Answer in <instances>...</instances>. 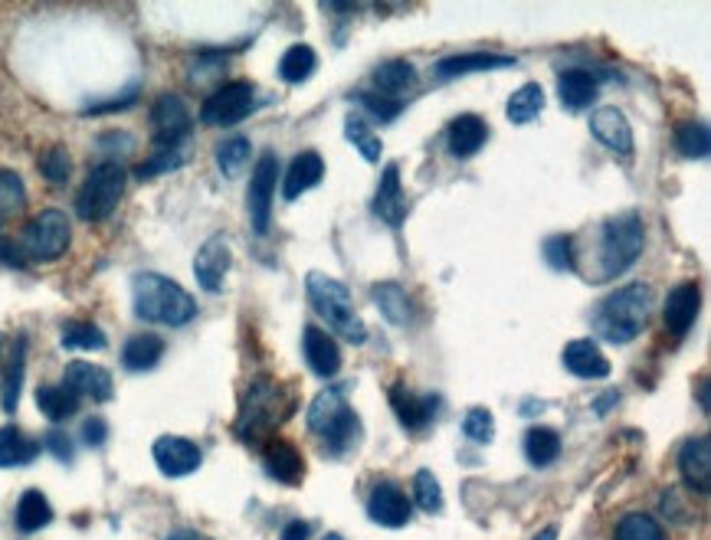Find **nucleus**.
Wrapping results in <instances>:
<instances>
[{
  "instance_id": "37",
  "label": "nucleus",
  "mask_w": 711,
  "mask_h": 540,
  "mask_svg": "<svg viewBox=\"0 0 711 540\" xmlns=\"http://www.w3.org/2000/svg\"><path fill=\"white\" fill-rule=\"evenodd\" d=\"M370 295H374L377 308L387 315L390 325H407L410 308H407V295H404V288H400L397 282H377Z\"/></svg>"
},
{
  "instance_id": "34",
  "label": "nucleus",
  "mask_w": 711,
  "mask_h": 540,
  "mask_svg": "<svg viewBox=\"0 0 711 540\" xmlns=\"http://www.w3.org/2000/svg\"><path fill=\"white\" fill-rule=\"evenodd\" d=\"M541 109H545V89H541L538 82H528V85H521V89L508 99L505 115H508L511 125H528L531 119L541 115Z\"/></svg>"
},
{
  "instance_id": "48",
  "label": "nucleus",
  "mask_w": 711,
  "mask_h": 540,
  "mask_svg": "<svg viewBox=\"0 0 711 540\" xmlns=\"http://www.w3.org/2000/svg\"><path fill=\"white\" fill-rule=\"evenodd\" d=\"M355 102L357 105H364L374 119H380V122H394L400 112H404V105L400 102H394V99H384V95H377V92H355Z\"/></svg>"
},
{
  "instance_id": "42",
  "label": "nucleus",
  "mask_w": 711,
  "mask_h": 540,
  "mask_svg": "<svg viewBox=\"0 0 711 540\" xmlns=\"http://www.w3.org/2000/svg\"><path fill=\"white\" fill-rule=\"evenodd\" d=\"M617 540H666L662 528L649 514H627L617 524Z\"/></svg>"
},
{
  "instance_id": "29",
  "label": "nucleus",
  "mask_w": 711,
  "mask_h": 540,
  "mask_svg": "<svg viewBox=\"0 0 711 540\" xmlns=\"http://www.w3.org/2000/svg\"><path fill=\"white\" fill-rule=\"evenodd\" d=\"M515 67V57H501V53H456L436 63V72L443 79H459L469 72H489V69H508Z\"/></svg>"
},
{
  "instance_id": "23",
  "label": "nucleus",
  "mask_w": 711,
  "mask_h": 540,
  "mask_svg": "<svg viewBox=\"0 0 711 540\" xmlns=\"http://www.w3.org/2000/svg\"><path fill=\"white\" fill-rule=\"evenodd\" d=\"M325 177V161L318 151H302L295 154V161L288 164L283 181V197L285 201H298L305 191H312L318 181Z\"/></svg>"
},
{
  "instance_id": "12",
  "label": "nucleus",
  "mask_w": 711,
  "mask_h": 540,
  "mask_svg": "<svg viewBox=\"0 0 711 540\" xmlns=\"http://www.w3.org/2000/svg\"><path fill=\"white\" fill-rule=\"evenodd\" d=\"M154 456V466L167 478H184V475L197 472L204 456H201V446L184 439V436H161L151 449Z\"/></svg>"
},
{
  "instance_id": "8",
  "label": "nucleus",
  "mask_w": 711,
  "mask_h": 540,
  "mask_svg": "<svg viewBox=\"0 0 711 540\" xmlns=\"http://www.w3.org/2000/svg\"><path fill=\"white\" fill-rule=\"evenodd\" d=\"M276 400H280L276 384L266 380V377H260V380L246 390V397H243L236 436L246 439V442H256V439H263L276 422H283V419H280V409H276Z\"/></svg>"
},
{
  "instance_id": "45",
  "label": "nucleus",
  "mask_w": 711,
  "mask_h": 540,
  "mask_svg": "<svg viewBox=\"0 0 711 540\" xmlns=\"http://www.w3.org/2000/svg\"><path fill=\"white\" fill-rule=\"evenodd\" d=\"M414 498H417V505L427 514H439L443 511V488H439L436 475L427 472V469L414 475Z\"/></svg>"
},
{
  "instance_id": "31",
  "label": "nucleus",
  "mask_w": 711,
  "mask_h": 540,
  "mask_svg": "<svg viewBox=\"0 0 711 540\" xmlns=\"http://www.w3.org/2000/svg\"><path fill=\"white\" fill-rule=\"evenodd\" d=\"M561 456V436L548 426H531L525 432V459L535 466V469H548L555 466Z\"/></svg>"
},
{
  "instance_id": "1",
  "label": "nucleus",
  "mask_w": 711,
  "mask_h": 540,
  "mask_svg": "<svg viewBox=\"0 0 711 540\" xmlns=\"http://www.w3.org/2000/svg\"><path fill=\"white\" fill-rule=\"evenodd\" d=\"M593 256H587L590 269L583 272L590 282H613L617 275L633 269L642 253V220L640 213L627 210L607 216L593 233Z\"/></svg>"
},
{
  "instance_id": "52",
  "label": "nucleus",
  "mask_w": 711,
  "mask_h": 540,
  "mask_svg": "<svg viewBox=\"0 0 711 540\" xmlns=\"http://www.w3.org/2000/svg\"><path fill=\"white\" fill-rule=\"evenodd\" d=\"M23 259H27V256H23V249H20L13 240L0 236V263H3V266H13V269H20V266H23Z\"/></svg>"
},
{
  "instance_id": "13",
  "label": "nucleus",
  "mask_w": 711,
  "mask_h": 540,
  "mask_svg": "<svg viewBox=\"0 0 711 540\" xmlns=\"http://www.w3.org/2000/svg\"><path fill=\"white\" fill-rule=\"evenodd\" d=\"M410 514H414V505L394 481H380L367 498V518L380 528H407Z\"/></svg>"
},
{
  "instance_id": "22",
  "label": "nucleus",
  "mask_w": 711,
  "mask_h": 540,
  "mask_svg": "<svg viewBox=\"0 0 711 540\" xmlns=\"http://www.w3.org/2000/svg\"><path fill=\"white\" fill-rule=\"evenodd\" d=\"M565 367H568L573 377H580V380H603V377H610V360H607V354L593 344L590 338H580V340H570L568 347H565Z\"/></svg>"
},
{
  "instance_id": "20",
  "label": "nucleus",
  "mask_w": 711,
  "mask_h": 540,
  "mask_svg": "<svg viewBox=\"0 0 711 540\" xmlns=\"http://www.w3.org/2000/svg\"><path fill=\"white\" fill-rule=\"evenodd\" d=\"M374 216L384 220L387 226H400L407 220V201H404V187H400V167L387 164L374 194Z\"/></svg>"
},
{
  "instance_id": "25",
  "label": "nucleus",
  "mask_w": 711,
  "mask_h": 540,
  "mask_svg": "<svg viewBox=\"0 0 711 540\" xmlns=\"http://www.w3.org/2000/svg\"><path fill=\"white\" fill-rule=\"evenodd\" d=\"M486 141H489V125L479 115H459L449 125V137H446L453 157H473L483 151Z\"/></svg>"
},
{
  "instance_id": "47",
  "label": "nucleus",
  "mask_w": 711,
  "mask_h": 540,
  "mask_svg": "<svg viewBox=\"0 0 711 540\" xmlns=\"http://www.w3.org/2000/svg\"><path fill=\"white\" fill-rule=\"evenodd\" d=\"M40 171H43V177H47L50 184L63 187V184L70 181V174H72L70 154H67L63 147H50V151H47V154L40 157Z\"/></svg>"
},
{
  "instance_id": "44",
  "label": "nucleus",
  "mask_w": 711,
  "mask_h": 540,
  "mask_svg": "<svg viewBox=\"0 0 711 540\" xmlns=\"http://www.w3.org/2000/svg\"><path fill=\"white\" fill-rule=\"evenodd\" d=\"M545 259L555 272L577 269V243H573V236H551L545 243Z\"/></svg>"
},
{
  "instance_id": "2",
  "label": "nucleus",
  "mask_w": 711,
  "mask_h": 540,
  "mask_svg": "<svg viewBox=\"0 0 711 540\" xmlns=\"http://www.w3.org/2000/svg\"><path fill=\"white\" fill-rule=\"evenodd\" d=\"M652 312V288L633 282L627 288L610 292L603 302H597L593 308V332L610 344H630L642 335L646 322Z\"/></svg>"
},
{
  "instance_id": "39",
  "label": "nucleus",
  "mask_w": 711,
  "mask_h": 540,
  "mask_svg": "<svg viewBox=\"0 0 711 540\" xmlns=\"http://www.w3.org/2000/svg\"><path fill=\"white\" fill-rule=\"evenodd\" d=\"M250 141L240 135L226 137V141H220L216 144V167L226 174V177H236L243 167H246V161H250Z\"/></svg>"
},
{
  "instance_id": "18",
  "label": "nucleus",
  "mask_w": 711,
  "mask_h": 540,
  "mask_svg": "<svg viewBox=\"0 0 711 540\" xmlns=\"http://www.w3.org/2000/svg\"><path fill=\"white\" fill-rule=\"evenodd\" d=\"M302 354H305V364L312 367L315 377H335L342 370V350L335 338L328 332H322L318 325H308L302 332Z\"/></svg>"
},
{
  "instance_id": "4",
  "label": "nucleus",
  "mask_w": 711,
  "mask_h": 540,
  "mask_svg": "<svg viewBox=\"0 0 711 540\" xmlns=\"http://www.w3.org/2000/svg\"><path fill=\"white\" fill-rule=\"evenodd\" d=\"M308 429L325 442V456H345L357 449L360 442V422H357V412L345 400V390L332 387V390H322L312 406H308Z\"/></svg>"
},
{
  "instance_id": "11",
  "label": "nucleus",
  "mask_w": 711,
  "mask_h": 540,
  "mask_svg": "<svg viewBox=\"0 0 711 540\" xmlns=\"http://www.w3.org/2000/svg\"><path fill=\"white\" fill-rule=\"evenodd\" d=\"M151 125H154V144L164 151H177V144L191 135V112L181 102V95H158L151 109Z\"/></svg>"
},
{
  "instance_id": "16",
  "label": "nucleus",
  "mask_w": 711,
  "mask_h": 540,
  "mask_svg": "<svg viewBox=\"0 0 711 540\" xmlns=\"http://www.w3.org/2000/svg\"><path fill=\"white\" fill-rule=\"evenodd\" d=\"M63 387L72 390L75 397H89L95 404H105L112 400V374L99 364H85V360H72L67 364V374H63Z\"/></svg>"
},
{
  "instance_id": "21",
  "label": "nucleus",
  "mask_w": 711,
  "mask_h": 540,
  "mask_svg": "<svg viewBox=\"0 0 711 540\" xmlns=\"http://www.w3.org/2000/svg\"><path fill=\"white\" fill-rule=\"evenodd\" d=\"M679 472L685 478V485L699 495L711 491V442L709 436L689 439L679 449Z\"/></svg>"
},
{
  "instance_id": "3",
  "label": "nucleus",
  "mask_w": 711,
  "mask_h": 540,
  "mask_svg": "<svg viewBox=\"0 0 711 540\" xmlns=\"http://www.w3.org/2000/svg\"><path fill=\"white\" fill-rule=\"evenodd\" d=\"M132 298H135V318L167 325V328H184L197 315V302L167 275L158 272H139L132 282Z\"/></svg>"
},
{
  "instance_id": "43",
  "label": "nucleus",
  "mask_w": 711,
  "mask_h": 540,
  "mask_svg": "<svg viewBox=\"0 0 711 540\" xmlns=\"http://www.w3.org/2000/svg\"><path fill=\"white\" fill-rule=\"evenodd\" d=\"M23 203H27V187H23L20 174L0 167V220L23 210Z\"/></svg>"
},
{
  "instance_id": "33",
  "label": "nucleus",
  "mask_w": 711,
  "mask_h": 540,
  "mask_svg": "<svg viewBox=\"0 0 711 540\" xmlns=\"http://www.w3.org/2000/svg\"><path fill=\"white\" fill-rule=\"evenodd\" d=\"M161 357H164V340L158 338V335H135V338H129V344L122 347V364L129 370H135V374L151 370Z\"/></svg>"
},
{
  "instance_id": "54",
  "label": "nucleus",
  "mask_w": 711,
  "mask_h": 540,
  "mask_svg": "<svg viewBox=\"0 0 711 540\" xmlns=\"http://www.w3.org/2000/svg\"><path fill=\"white\" fill-rule=\"evenodd\" d=\"M312 534V524H305V521H292V524H285L283 538L280 540H308Z\"/></svg>"
},
{
  "instance_id": "35",
  "label": "nucleus",
  "mask_w": 711,
  "mask_h": 540,
  "mask_svg": "<svg viewBox=\"0 0 711 540\" xmlns=\"http://www.w3.org/2000/svg\"><path fill=\"white\" fill-rule=\"evenodd\" d=\"M315 67H318L315 50L305 47V43H295V47L285 50L283 60H280V75H283V82H288V85H298V82H305L315 72Z\"/></svg>"
},
{
  "instance_id": "10",
  "label": "nucleus",
  "mask_w": 711,
  "mask_h": 540,
  "mask_svg": "<svg viewBox=\"0 0 711 540\" xmlns=\"http://www.w3.org/2000/svg\"><path fill=\"white\" fill-rule=\"evenodd\" d=\"M276 181H280V157H276L273 151H266V154L256 161V167H253V181H250V191H246L250 220H253V230H256L260 236L270 230Z\"/></svg>"
},
{
  "instance_id": "57",
  "label": "nucleus",
  "mask_w": 711,
  "mask_h": 540,
  "mask_svg": "<svg viewBox=\"0 0 711 540\" xmlns=\"http://www.w3.org/2000/svg\"><path fill=\"white\" fill-rule=\"evenodd\" d=\"M535 540H558V528H555V524H551V528H545V531H541Z\"/></svg>"
},
{
  "instance_id": "46",
  "label": "nucleus",
  "mask_w": 711,
  "mask_h": 540,
  "mask_svg": "<svg viewBox=\"0 0 711 540\" xmlns=\"http://www.w3.org/2000/svg\"><path fill=\"white\" fill-rule=\"evenodd\" d=\"M463 432L473 439V442H492L496 439V419H492V412L486 409V406H473L469 412H466V419H463Z\"/></svg>"
},
{
  "instance_id": "17",
  "label": "nucleus",
  "mask_w": 711,
  "mask_h": 540,
  "mask_svg": "<svg viewBox=\"0 0 711 540\" xmlns=\"http://www.w3.org/2000/svg\"><path fill=\"white\" fill-rule=\"evenodd\" d=\"M230 263H233V249H230L226 236H211V240L201 246L197 259H194V275H197L201 288H207V292H223Z\"/></svg>"
},
{
  "instance_id": "5",
  "label": "nucleus",
  "mask_w": 711,
  "mask_h": 540,
  "mask_svg": "<svg viewBox=\"0 0 711 540\" xmlns=\"http://www.w3.org/2000/svg\"><path fill=\"white\" fill-rule=\"evenodd\" d=\"M305 292H308L312 308L328 322V328L335 335H342V338L352 340V344H364L367 340V325L360 322V315L355 312V298H352V292H348L345 282L328 278L325 272H308Z\"/></svg>"
},
{
  "instance_id": "15",
  "label": "nucleus",
  "mask_w": 711,
  "mask_h": 540,
  "mask_svg": "<svg viewBox=\"0 0 711 540\" xmlns=\"http://www.w3.org/2000/svg\"><path fill=\"white\" fill-rule=\"evenodd\" d=\"M699 308H702V288H699V282L676 285L669 292V298H666V328H669V335L676 340L685 338L692 332L695 318H699Z\"/></svg>"
},
{
  "instance_id": "7",
  "label": "nucleus",
  "mask_w": 711,
  "mask_h": 540,
  "mask_svg": "<svg viewBox=\"0 0 711 540\" xmlns=\"http://www.w3.org/2000/svg\"><path fill=\"white\" fill-rule=\"evenodd\" d=\"M70 240L72 230L67 213L57 210V206H50V210H43L40 216H33V220L27 223L20 249H23V256H30V259L50 263V259H60V256L70 249Z\"/></svg>"
},
{
  "instance_id": "36",
  "label": "nucleus",
  "mask_w": 711,
  "mask_h": 540,
  "mask_svg": "<svg viewBox=\"0 0 711 540\" xmlns=\"http://www.w3.org/2000/svg\"><path fill=\"white\" fill-rule=\"evenodd\" d=\"M37 406H40V412L47 419L63 422V419H70L72 412L79 409V397L72 390H67L63 384L60 387H40L37 390Z\"/></svg>"
},
{
  "instance_id": "24",
  "label": "nucleus",
  "mask_w": 711,
  "mask_h": 540,
  "mask_svg": "<svg viewBox=\"0 0 711 540\" xmlns=\"http://www.w3.org/2000/svg\"><path fill=\"white\" fill-rule=\"evenodd\" d=\"M263 469L270 478H276L280 485H298L305 475V462L298 456V449L285 439H273L263 449Z\"/></svg>"
},
{
  "instance_id": "38",
  "label": "nucleus",
  "mask_w": 711,
  "mask_h": 540,
  "mask_svg": "<svg viewBox=\"0 0 711 540\" xmlns=\"http://www.w3.org/2000/svg\"><path fill=\"white\" fill-rule=\"evenodd\" d=\"M676 147L689 161H705L711 151L709 125H702V122H682L676 129Z\"/></svg>"
},
{
  "instance_id": "51",
  "label": "nucleus",
  "mask_w": 711,
  "mask_h": 540,
  "mask_svg": "<svg viewBox=\"0 0 711 540\" xmlns=\"http://www.w3.org/2000/svg\"><path fill=\"white\" fill-rule=\"evenodd\" d=\"M139 99V85H132L122 99H112V102H99V105H92V109H85L89 115H102V112H122V109H129L132 102Z\"/></svg>"
},
{
  "instance_id": "50",
  "label": "nucleus",
  "mask_w": 711,
  "mask_h": 540,
  "mask_svg": "<svg viewBox=\"0 0 711 540\" xmlns=\"http://www.w3.org/2000/svg\"><path fill=\"white\" fill-rule=\"evenodd\" d=\"M105 439H109V426H105V419L92 416V419H85V422H82V442H85V446H102Z\"/></svg>"
},
{
  "instance_id": "40",
  "label": "nucleus",
  "mask_w": 711,
  "mask_h": 540,
  "mask_svg": "<svg viewBox=\"0 0 711 540\" xmlns=\"http://www.w3.org/2000/svg\"><path fill=\"white\" fill-rule=\"evenodd\" d=\"M63 347L70 350H102L105 332L92 322H67L63 325Z\"/></svg>"
},
{
  "instance_id": "53",
  "label": "nucleus",
  "mask_w": 711,
  "mask_h": 540,
  "mask_svg": "<svg viewBox=\"0 0 711 540\" xmlns=\"http://www.w3.org/2000/svg\"><path fill=\"white\" fill-rule=\"evenodd\" d=\"M47 446H50V452L60 459V462H72V446H70V436H63V432H50L47 436Z\"/></svg>"
},
{
  "instance_id": "56",
  "label": "nucleus",
  "mask_w": 711,
  "mask_h": 540,
  "mask_svg": "<svg viewBox=\"0 0 711 540\" xmlns=\"http://www.w3.org/2000/svg\"><path fill=\"white\" fill-rule=\"evenodd\" d=\"M167 540H214V538H207V534H201V531H174Z\"/></svg>"
},
{
  "instance_id": "14",
  "label": "nucleus",
  "mask_w": 711,
  "mask_h": 540,
  "mask_svg": "<svg viewBox=\"0 0 711 540\" xmlns=\"http://www.w3.org/2000/svg\"><path fill=\"white\" fill-rule=\"evenodd\" d=\"M390 406H394V412H397V419H400L404 429L420 432V429H427L429 422L436 419L443 400L436 394H414L404 384H394L390 387Z\"/></svg>"
},
{
  "instance_id": "19",
  "label": "nucleus",
  "mask_w": 711,
  "mask_h": 540,
  "mask_svg": "<svg viewBox=\"0 0 711 540\" xmlns=\"http://www.w3.org/2000/svg\"><path fill=\"white\" fill-rule=\"evenodd\" d=\"M590 135L597 137L603 147H610V151H617L623 157L633 154V129H630V122H627V115L620 109H610V105L597 109L590 115Z\"/></svg>"
},
{
  "instance_id": "32",
  "label": "nucleus",
  "mask_w": 711,
  "mask_h": 540,
  "mask_svg": "<svg viewBox=\"0 0 711 540\" xmlns=\"http://www.w3.org/2000/svg\"><path fill=\"white\" fill-rule=\"evenodd\" d=\"M50 521H53V508H50L47 495L37 491V488L23 491L20 505H17V528L23 534H33V531H43Z\"/></svg>"
},
{
  "instance_id": "28",
  "label": "nucleus",
  "mask_w": 711,
  "mask_h": 540,
  "mask_svg": "<svg viewBox=\"0 0 711 540\" xmlns=\"http://www.w3.org/2000/svg\"><path fill=\"white\" fill-rule=\"evenodd\" d=\"M414 85H417V69H414V63H407V60H387V63H380V67L374 69V89L384 99L400 102V95L410 92Z\"/></svg>"
},
{
  "instance_id": "6",
  "label": "nucleus",
  "mask_w": 711,
  "mask_h": 540,
  "mask_svg": "<svg viewBox=\"0 0 711 540\" xmlns=\"http://www.w3.org/2000/svg\"><path fill=\"white\" fill-rule=\"evenodd\" d=\"M125 167L119 161H102L89 171L82 191L75 194V213L85 223H99L105 216H112V210L119 206L122 194H125Z\"/></svg>"
},
{
  "instance_id": "27",
  "label": "nucleus",
  "mask_w": 711,
  "mask_h": 540,
  "mask_svg": "<svg viewBox=\"0 0 711 540\" xmlns=\"http://www.w3.org/2000/svg\"><path fill=\"white\" fill-rule=\"evenodd\" d=\"M23 374H27V340H13V350L3 364V380H0V406L3 412H17L20 394H23Z\"/></svg>"
},
{
  "instance_id": "26",
  "label": "nucleus",
  "mask_w": 711,
  "mask_h": 540,
  "mask_svg": "<svg viewBox=\"0 0 711 540\" xmlns=\"http://www.w3.org/2000/svg\"><path fill=\"white\" fill-rule=\"evenodd\" d=\"M597 89H600V82L587 69H565L561 79H558V95H561V102H565L568 112L590 109V102L597 99Z\"/></svg>"
},
{
  "instance_id": "9",
  "label": "nucleus",
  "mask_w": 711,
  "mask_h": 540,
  "mask_svg": "<svg viewBox=\"0 0 711 540\" xmlns=\"http://www.w3.org/2000/svg\"><path fill=\"white\" fill-rule=\"evenodd\" d=\"M253 99H256V89L250 82H226L201 105V122L216 129L236 125L253 112Z\"/></svg>"
},
{
  "instance_id": "41",
  "label": "nucleus",
  "mask_w": 711,
  "mask_h": 540,
  "mask_svg": "<svg viewBox=\"0 0 711 540\" xmlns=\"http://www.w3.org/2000/svg\"><path fill=\"white\" fill-rule=\"evenodd\" d=\"M345 135H348V141H352L357 151H360V157H364V161H370V164H377V161H380L384 144H380V137L374 135V132L364 125V119L348 115V119H345Z\"/></svg>"
},
{
  "instance_id": "49",
  "label": "nucleus",
  "mask_w": 711,
  "mask_h": 540,
  "mask_svg": "<svg viewBox=\"0 0 711 540\" xmlns=\"http://www.w3.org/2000/svg\"><path fill=\"white\" fill-rule=\"evenodd\" d=\"M184 164V157H181V151H161V154H154L148 164H142L135 174L139 177H154V174H164V171H174V167H181Z\"/></svg>"
},
{
  "instance_id": "30",
  "label": "nucleus",
  "mask_w": 711,
  "mask_h": 540,
  "mask_svg": "<svg viewBox=\"0 0 711 540\" xmlns=\"http://www.w3.org/2000/svg\"><path fill=\"white\" fill-rule=\"evenodd\" d=\"M37 456H40V442H33L23 429H17V426L0 429V469L30 466Z\"/></svg>"
},
{
  "instance_id": "55",
  "label": "nucleus",
  "mask_w": 711,
  "mask_h": 540,
  "mask_svg": "<svg viewBox=\"0 0 711 540\" xmlns=\"http://www.w3.org/2000/svg\"><path fill=\"white\" fill-rule=\"evenodd\" d=\"M699 404H702V412H709V377L699 380Z\"/></svg>"
}]
</instances>
